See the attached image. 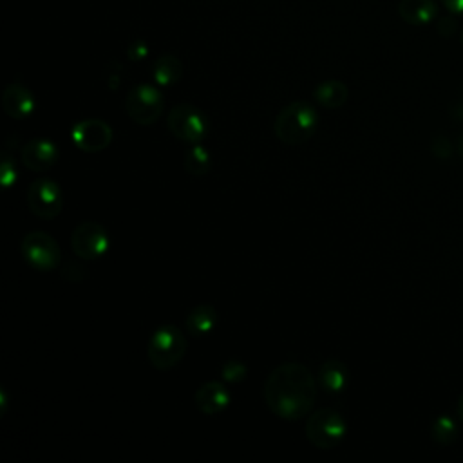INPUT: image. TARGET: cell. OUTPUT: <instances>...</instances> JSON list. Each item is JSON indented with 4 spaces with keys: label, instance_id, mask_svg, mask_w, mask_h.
I'll use <instances>...</instances> for the list:
<instances>
[{
    "label": "cell",
    "instance_id": "1",
    "mask_svg": "<svg viewBox=\"0 0 463 463\" xmlns=\"http://www.w3.org/2000/svg\"><path fill=\"white\" fill-rule=\"evenodd\" d=\"M317 398V382L313 373L298 362L277 365L264 383V400L268 409L286 421L306 416Z\"/></svg>",
    "mask_w": 463,
    "mask_h": 463
},
{
    "label": "cell",
    "instance_id": "2",
    "mask_svg": "<svg viewBox=\"0 0 463 463\" xmlns=\"http://www.w3.org/2000/svg\"><path fill=\"white\" fill-rule=\"evenodd\" d=\"M318 128L317 110L304 101H293L286 105L275 118L273 130L275 136L284 145H302Z\"/></svg>",
    "mask_w": 463,
    "mask_h": 463
},
{
    "label": "cell",
    "instance_id": "3",
    "mask_svg": "<svg viewBox=\"0 0 463 463\" xmlns=\"http://www.w3.org/2000/svg\"><path fill=\"white\" fill-rule=\"evenodd\" d=\"M186 353V336L177 326H161L154 331L146 345L148 362L159 369L168 371L175 367Z\"/></svg>",
    "mask_w": 463,
    "mask_h": 463
},
{
    "label": "cell",
    "instance_id": "4",
    "mask_svg": "<svg viewBox=\"0 0 463 463\" xmlns=\"http://www.w3.org/2000/svg\"><path fill=\"white\" fill-rule=\"evenodd\" d=\"M345 432V418L331 407H322L315 411L306 421V438L313 447L322 450L335 449L344 439Z\"/></svg>",
    "mask_w": 463,
    "mask_h": 463
},
{
    "label": "cell",
    "instance_id": "5",
    "mask_svg": "<svg viewBox=\"0 0 463 463\" xmlns=\"http://www.w3.org/2000/svg\"><path fill=\"white\" fill-rule=\"evenodd\" d=\"M166 127L177 139L190 145L201 143L208 132V121L204 114L188 103H179L168 112Z\"/></svg>",
    "mask_w": 463,
    "mask_h": 463
},
{
    "label": "cell",
    "instance_id": "6",
    "mask_svg": "<svg viewBox=\"0 0 463 463\" xmlns=\"http://www.w3.org/2000/svg\"><path fill=\"white\" fill-rule=\"evenodd\" d=\"M125 109L137 125H152L163 112V94L154 85L139 83L127 94Z\"/></svg>",
    "mask_w": 463,
    "mask_h": 463
},
{
    "label": "cell",
    "instance_id": "7",
    "mask_svg": "<svg viewBox=\"0 0 463 463\" xmlns=\"http://www.w3.org/2000/svg\"><path fill=\"white\" fill-rule=\"evenodd\" d=\"M27 206L40 219H54L63 208V195L58 183L36 179L27 188Z\"/></svg>",
    "mask_w": 463,
    "mask_h": 463
},
{
    "label": "cell",
    "instance_id": "8",
    "mask_svg": "<svg viewBox=\"0 0 463 463\" xmlns=\"http://www.w3.org/2000/svg\"><path fill=\"white\" fill-rule=\"evenodd\" d=\"M22 255L36 269L49 271L60 264V248L56 241L43 232H31L22 239Z\"/></svg>",
    "mask_w": 463,
    "mask_h": 463
},
{
    "label": "cell",
    "instance_id": "9",
    "mask_svg": "<svg viewBox=\"0 0 463 463\" xmlns=\"http://www.w3.org/2000/svg\"><path fill=\"white\" fill-rule=\"evenodd\" d=\"M109 233L107 230L92 221L78 224L71 235V246L81 260H98L109 250Z\"/></svg>",
    "mask_w": 463,
    "mask_h": 463
},
{
    "label": "cell",
    "instance_id": "10",
    "mask_svg": "<svg viewBox=\"0 0 463 463\" xmlns=\"http://www.w3.org/2000/svg\"><path fill=\"white\" fill-rule=\"evenodd\" d=\"M71 139L80 150L94 154L110 145L112 128L101 119H83L72 127Z\"/></svg>",
    "mask_w": 463,
    "mask_h": 463
},
{
    "label": "cell",
    "instance_id": "11",
    "mask_svg": "<svg viewBox=\"0 0 463 463\" xmlns=\"http://www.w3.org/2000/svg\"><path fill=\"white\" fill-rule=\"evenodd\" d=\"M58 148L49 139H33L22 148V163L33 172H45L58 161Z\"/></svg>",
    "mask_w": 463,
    "mask_h": 463
},
{
    "label": "cell",
    "instance_id": "12",
    "mask_svg": "<svg viewBox=\"0 0 463 463\" xmlns=\"http://www.w3.org/2000/svg\"><path fill=\"white\" fill-rule=\"evenodd\" d=\"M2 109L13 119H25L34 110V96L20 83H9L2 92Z\"/></svg>",
    "mask_w": 463,
    "mask_h": 463
},
{
    "label": "cell",
    "instance_id": "13",
    "mask_svg": "<svg viewBox=\"0 0 463 463\" xmlns=\"http://www.w3.org/2000/svg\"><path fill=\"white\" fill-rule=\"evenodd\" d=\"M232 402V394L226 389L224 383L213 380V382H206L204 385H201L195 392V405L201 412L204 414H219L224 409H228Z\"/></svg>",
    "mask_w": 463,
    "mask_h": 463
},
{
    "label": "cell",
    "instance_id": "14",
    "mask_svg": "<svg viewBox=\"0 0 463 463\" xmlns=\"http://www.w3.org/2000/svg\"><path fill=\"white\" fill-rule=\"evenodd\" d=\"M398 14L411 25H427L438 16V4L434 0H400Z\"/></svg>",
    "mask_w": 463,
    "mask_h": 463
},
{
    "label": "cell",
    "instance_id": "15",
    "mask_svg": "<svg viewBox=\"0 0 463 463\" xmlns=\"http://www.w3.org/2000/svg\"><path fill=\"white\" fill-rule=\"evenodd\" d=\"M217 309L212 304H197L186 315V329L190 336L208 335L217 326Z\"/></svg>",
    "mask_w": 463,
    "mask_h": 463
},
{
    "label": "cell",
    "instance_id": "16",
    "mask_svg": "<svg viewBox=\"0 0 463 463\" xmlns=\"http://www.w3.org/2000/svg\"><path fill=\"white\" fill-rule=\"evenodd\" d=\"M347 380V367L340 360H326L318 369V383L326 392H342Z\"/></svg>",
    "mask_w": 463,
    "mask_h": 463
},
{
    "label": "cell",
    "instance_id": "17",
    "mask_svg": "<svg viewBox=\"0 0 463 463\" xmlns=\"http://www.w3.org/2000/svg\"><path fill=\"white\" fill-rule=\"evenodd\" d=\"M347 96H349L347 85L338 80H326L318 83L313 90L315 101L326 109L342 107L347 101Z\"/></svg>",
    "mask_w": 463,
    "mask_h": 463
},
{
    "label": "cell",
    "instance_id": "18",
    "mask_svg": "<svg viewBox=\"0 0 463 463\" xmlns=\"http://www.w3.org/2000/svg\"><path fill=\"white\" fill-rule=\"evenodd\" d=\"M183 76V63L172 54L159 56L152 65V78L161 87H170L177 83Z\"/></svg>",
    "mask_w": 463,
    "mask_h": 463
},
{
    "label": "cell",
    "instance_id": "19",
    "mask_svg": "<svg viewBox=\"0 0 463 463\" xmlns=\"http://www.w3.org/2000/svg\"><path fill=\"white\" fill-rule=\"evenodd\" d=\"M210 168V154L204 146H201L199 143L192 145V148H188L186 156H184V170L190 175L201 177L208 172Z\"/></svg>",
    "mask_w": 463,
    "mask_h": 463
},
{
    "label": "cell",
    "instance_id": "20",
    "mask_svg": "<svg viewBox=\"0 0 463 463\" xmlns=\"http://www.w3.org/2000/svg\"><path fill=\"white\" fill-rule=\"evenodd\" d=\"M458 423L450 416H438L430 425V436L439 445H450L458 438Z\"/></svg>",
    "mask_w": 463,
    "mask_h": 463
},
{
    "label": "cell",
    "instance_id": "21",
    "mask_svg": "<svg viewBox=\"0 0 463 463\" xmlns=\"http://www.w3.org/2000/svg\"><path fill=\"white\" fill-rule=\"evenodd\" d=\"M16 183V166L11 154L2 152L0 156V184L4 190H9Z\"/></svg>",
    "mask_w": 463,
    "mask_h": 463
},
{
    "label": "cell",
    "instance_id": "22",
    "mask_svg": "<svg viewBox=\"0 0 463 463\" xmlns=\"http://www.w3.org/2000/svg\"><path fill=\"white\" fill-rule=\"evenodd\" d=\"M246 365L241 362V360H228L222 364L221 367V376L224 382H232V383H237V382H242L246 378Z\"/></svg>",
    "mask_w": 463,
    "mask_h": 463
},
{
    "label": "cell",
    "instance_id": "23",
    "mask_svg": "<svg viewBox=\"0 0 463 463\" xmlns=\"http://www.w3.org/2000/svg\"><path fill=\"white\" fill-rule=\"evenodd\" d=\"M146 52H148V49H146V45H145V42H141V40H136V42H132L130 43V47H128V56L132 58V60H141V58H145L146 56Z\"/></svg>",
    "mask_w": 463,
    "mask_h": 463
},
{
    "label": "cell",
    "instance_id": "24",
    "mask_svg": "<svg viewBox=\"0 0 463 463\" xmlns=\"http://www.w3.org/2000/svg\"><path fill=\"white\" fill-rule=\"evenodd\" d=\"M443 7L458 16H463V0H441Z\"/></svg>",
    "mask_w": 463,
    "mask_h": 463
},
{
    "label": "cell",
    "instance_id": "25",
    "mask_svg": "<svg viewBox=\"0 0 463 463\" xmlns=\"http://www.w3.org/2000/svg\"><path fill=\"white\" fill-rule=\"evenodd\" d=\"M456 150L463 157V132H459L458 137H456Z\"/></svg>",
    "mask_w": 463,
    "mask_h": 463
},
{
    "label": "cell",
    "instance_id": "26",
    "mask_svg": "<svg viewBox=\"0 0 463 463\" xmlns=\"http://www.w3.org/2000/svg\"><path fill=\"white\" fill-rule=\"evenodd\" d=\"M456 412H458V416H459V420H463V392L459 394V398H458V405H456Z\"/></svg>",
    "mask_w": 463,
    "mask_h": 463
},
{
    "label": "cell",
    "instance_id": "27",
    "mask_svg": "<svg viewBox=\"0 0 463 463\" xmlns=\"http://www.w3.org/2000/svg\"><path fill=\"white\" fill-rule=\"evenodd\" d=\"M461 43H463V31H461Z\"/></svg>",
    "mask_w": 463,
    "mask_h": 463
}]
</instances>
